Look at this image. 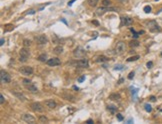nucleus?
<instances>
[{"label": "nucleus", "instance_id": "1", "mask_svg": "<svg viewBox=\"0 0 162 124\" xmlns=\"http://www.w3.org/2000/svg\"><path fill=\"white\" fill-rule=\"evenodd\" d=\"M125 51H126V44H125V42H123V41L117 42V44H116V46H115L116 54L121 55V54H123Z\"/></svg>", "mask_w": 162, "mask_h": 124}, {"label": "nucleus", "instance_id": "2", "mask_svg": "<svg viewBox=\"0 0 162 124\" xmlns=\"http://www.w3.org/2000/svg\"><path fill=\"white\" fill-rule=\"evenodd\" d=\"M30 56V51L29 49H27L26 47L25 48H22L20 50V57H19V61L20 62H26L28 60V58Z\"/></svg>", "mask_w": 162, "mask_h": 124}, {"label": "nucleus", "instance_id": "3", "mask_svg": "<svg viewBox=\"0 0 162 124\" xmlns=\"http://www.w3.org/2000/svg\"><path fill=\"white\" fill-rule=\"evenodd\" d=\"M30 107H31V109L34 111V112H37V113H42L44 112V107H43V105L41 104V103H39V102H33V103H31L30 104Z\"/></svg>", "mask_w": 162, "mask_h": 124}, {"label": "nucleus", "instance_id": "4", "mask_svg": "<svg viewBox=\"0 0 162 124\" xmlns=\"http://www.w3.org/2000/svg\"><path fill=\"white\" fill-rule=\"evenodd\" d=\"M0 79H1V83H9L11 81V77L9 73L4 70H1L0 72Z\"/></svg>", "mask_w": 162, "mask_h": 124}, {"label": "nucleus", "instance_id": "5", "mask_svg": "<svg viewBox=\"0 0 162 124\" xmlns=\"http://www.w3.org/2000/svg\"><path fill=\"white\" fill-rule=\"evenodd\" d=\"M85 54H86V51L82 47H76L73 51V55L75 58H83Z\"/></svg>", "mask_w": 162, "mask_h": 124}, {"label": "nucleus", "instance_id": "6", "mask_svg": "<svg viewBox=\"0 0 162 124\" xmlns=\"http://www.w3.org/2000/svg\"><path fill=\"white\" fill-rule=\"evenodd\" d=\"M146 25H147L148 29H149L150 31H152V32H155V31H159V30H160V27L157 25V23L155 22L154 20H151L149 22H147Z\"/></svg>", "mask_w": 162, "mask_h": 124}, {"label": "nucleus", "instance_id": "7", "mask_svg": "<svg viewBox=\"0 0 162 124\" xmlns=\"http://www.w3.org/2000/svg\"><path fill=\"white\" fill-rule=\"evenodd\" d=\"M20 72H21V74H23L25 76H29L33 73V68L31 66H23V67L20 68Z\"/></svg>", "mask_w": 162, "mask_h": 124}, {"label": "nucleus", "instance_id": "8", "mask_svg": "<svg viewBox=\"0 0 162 124\" xmlns=\"http://www.w3.org/2000/svg\"><path fill=\"white\" fill-rule=\"evenodd\" d=\"M47 65L49 66H57V65H60L61 64V61L60 59L57 58V57H53V58H50L46 61Z\"/></svg>", "mask_w": 162, "mask_h": 124}, {"label": "nucleus", "instance_id": "9", "mask_svg": "<svg viewBox=\"0 0 162 124\" xmlns=\"http://www.w3.org/2000/svg\"><path fill=\"white\" fill-rule=\"evenodd\" d=\"M76 66L77 67H80V68H87L89 67V62H88V59L86 58H82L80 60L77 61L76 63Z\"/></svg>", "mask_w": 162, "mask_h": 124}, {"label": "nucleus", "instance_id": "10", "mask_svg": "<svg viewBox=\"0 0 162 124\" xmlns=\"http://www.w3.org/2000/svg\"><path fill=\"white\" fill-rule=\"evenodd\" d=\"M22 119H23V121H25L26 123L34 124L35 122H36V119H35L32 115H30V114H23V115H22Z\"/></svg>", "mask_w": 162, "mask_h": 124}, {"label": "nucleus", "instance_id": "11", "mask_svg": "<svg viewBox=\"0 0 162 124\" xmlns=\"http://www.w3.org/2000/svg\"><path fill=\"white\" fill-rule=\"evenodd\" d=\"M47 41H48L47 37L45 36V35H43V34L38 35V36L36 37V42H37L38 44H40V45H44V44H46Z\"/></svg>", "mask_w": 162, "mask_h": 124}, {"label": "nucleus", "instance_id": "12", "mask_svg": "<svg viewBox=\"0 0 162 124\" xmlns=\"http://www.w3.org/2000/svg\"><path fill=\"white\" fill-rule=\"evenodd\" d=\"M45 105H46V107L50 108V109H55L57 107V103L54 100H50V99L45 101Z\"/></svg>", "mask_w": 162, "mask_h": 124}, {"label": "nucleus", "instance_id": "13", "mask_svg": "<svg viewBox=\"0 0 162 124\" xmlns=\"http://www.w3.org/2000/svg\"><path fill=\"white\" fill-rule=\"evenodd\" d=\"M12 94H13L15 97H17L19 100H21V101H26V97L24 96V94H22L21 92H18V91H12Z\"/></svg>", "mask_w": 162, "mask_h": 124}, {"label": "nucleus", "instance_id": "14", "mask_svg": "<svg viewBox=\"0 0 162 124\" xmlns=\"http://www.w3.org/2000/svg\"><path fill=\"white\" fill-rule=\"evenodd\" d=\"M121 20H122V25H125V26H129L133 23V19L130 17H122Z\"/></svg>", "mask_w": 162, "mask_h": 124}, {"label": "nucleus", "instance_id": "15", "mask_svg": "<svg viewBox=\"0 0 162 124\" xmlns=\"http://www.w3.org/2000/svg\"><path fill=\"white\" fill-rule=\"evenodd\" d=\"M106 11H108V8H107L106 6H102V7L97 8V10H96V14H97L98 16H101V15H103Z\"/></svg>", "mask_w": 162, "mask_h": 124}, {"label": "nucleus", "instance_id": "16", "mask_svg": "<svg viewBox=\"0 0 162 124\" xmlns=\"http://www.w3.org/2000/svg\"><path fill=\"white\" fill-rule=\"evenodd\" d=\"M109 99L112 100V101H120L121 97H120V95L117 94V93H112V94L109 95Z\"/></svg>", "mask_w": 162, "mask_h": 124}, {"label": "nucleus", "instance_id": "17", "mask_svg": "<svg viewBox=\"0 0 162 124\" xmlns=\"http://www.w3.org/2000/svg\"><path fill=\"white\" fill-rule=\"evenodd\" d=\"M27 89L30 91V92H32V93H36V92H38V89L35 87L33 84H29V85L27 86Z\"/></svg>", "mask_w": 162, "mask_h": 124}, {"label": "nucleus", "instance_id": "18", "mask_svg": "<svg viewBox=\"0 0 162 124\" xmlns=\"http://www.w3.org/2000/svg\"><path fill=\"white\" fill-rule=\"evenodd\" d=\"M54 53L55 54H57V55H59V54H61L62 52H63V47L62 46H57V47H55L54 48Z\"/></svg>", "mask_w": 162, "mask_h": 124}, {"label": "nucleus", "instance_id": "19", "mask_svg": "<svg viewBox=\"0 0 162 124\" xmlns=\"http://www.w3.org/2000/svg\"><path fill=\"white\" fill-rule=\"evenodd\" d=\"M39 61H41V62H45V61H47V56L45 53H43V54H40L39 56H38V58H37Z\"/></svg>", "mask_w": 162, "mask_h": 124}, {"label": "nucleus", "instance_id": "20", "mask_svg": "<svg viewBox=\"0 0 162 124\" xmlns=\"http://www.w3.org/2000/svg\"><path fill=\"white\" fill-rule=\"evenodd\" d=\"M108 61V58L105 56H98L96 58V62H105Z\"/></svg>", "mask_w": 162, "mask_h": 124}, {"label": "nucleus", "instance_id": "21", "mask_svg": "<svg viewBox=\"0 0 162 124\" xmlns=\"http://www.w3.org/2000/svg\"><path fill=\"white\" fill-rule=\"evenodd\" d=\"M39 121L41 123H46V122H48V118H47L45 115H40L39 116Z\"/></svg>", "mask_w": 162, "mask_h": 124}, {"label": "nucleus", "instance_id": "22", "mask_svg": "<svg viewBox=\"0 0 162 124\" xmlns=\"http://www.w3.org/2000/svg\"><path fill=\"white\" fill-rule=\"evenodd\" d=\"M63 97H64L66 100H70V101H74V99H75V97L72 96V95H70V94H64Z\"/></svg>", "mask_w": 162, "mask_h": 124}, {"label": "nucleus", "instance_id": "23", "mask_svg": "<svg viewBox=\"0 0 162 124\" xmlns=\"http://www.w3.org/2000/svg\"><path fill=\"white\" fill-rule=\"evenodd\" d=\"M98 3V0H88V4L91 6V7H95Z\"/></svg>", "mask_w": 162, "mask_h": 124}, {"label": "nucleus", "instance_id": "24", "mask_svg": "<svg viewBox=\"0 0 162 124\" xmlns=\"http://www.w3.org/2000/svg\"><path fill=\"white\" fill-rule=\"evenodd\" d=\"M108 110L112 113V114H114V113H116L117 108H116L115 106H113V105H109V106H108Z\"/></svg>", "mask_w": 162, "mask_h": 124}, {"label": "nucleus", "instance_id": "25", "mask_svg": "<svg viewBox=\"0 0 162 124\" xmlns=\"http://www.w3.org/2000/svg\"><path fill=\"white\" fill-rule=\"evenodd\" d=\"M139 58V55H135V56H132V57H129L127 59V61L128 62H132V61H136V60H138Z\"/></svg>", "mask_w": 162, "mask_h": 124}, {"label": "nucleus", "instance_id": "26", "mask_svg": "<svg viewBox=\"0 0 162 124\" xmlns=\"http://www.w3.org/2000/svg\"><path fill=\"white\" fill-rule=\"evenodd\" d=\"M102 5L106 6V7H109L111 5V1L110 0H102Z\"/></svg>", "mask_w": 162, "mask_h": 124}, {"label": "nucleus", "instance_id": "27", "mask_svg": "<svg viewBox=\"0 0 162 124\" xmlns=\"http://www.w3.org/2000/svg\"><path fill=\"white\" fill-rule=\"evenodd\" d=\"M23 45H24V47H29V46L31 45V41H30V40H28V39H24L23 40Z\"/></svg>", "mask_w": 162, "mask_h": 124}, {"label": "nucleus", "instance_id": "28", "mask_svg": "<svg viewBox=\"0 0 162 124\" xmlns=\"http://www.w3.org/2000/svg\"><path fill=\"white\" fill-rule=\"evenodd\" d=\"M144 108H145V110H146L147 112H151V111H152V107H151L150 104H145V105H144Z\"/></svg>", "mask_w": 162, "mask_h": 124}, {"label": "nucleus", "instance_id": "29", "mask_svg": "<svg viewBox=\"0 0 162 124\" xmlns=\"http://www.w3.org/2000/svg\"><path fill=\"white\" fill-rule=\"evenodd\" d=\"M130 46L131 47H137V46H139V42L136 40H133V41L130 42Z\"/></svg>", "mask_w": 162, "mask_h": 124}, {"label": "nucleus", "instance_id": "30", "mask_svg": "<svg viewBox=\"0 0 162 124\" xmlns=\"http://www.w3.org/2000/svg\"><path fill=\"white\" fill-rule=\"evenodd\" d=\"M143 10H144V12H145V13H149V12L151 11V6H149V5H147V6H145Z\"/></svg>", "mask_w": 162, "mask_h": 124}, {"label": "nucleus", "instance_id": "31", "mask_svg": "<svg viewBox=\"0 0 162 124\" xmlns=\"http://www.w3.org/2000/svg\"><path fill=\"white\" fill-rule=\"evenodd\" d=\"M116 117H117V119H118L119 121H122V120H123V116H122V114H120V113H117Z\"/></svg>", "mask_w": 162, "mask_h": 124}, {"label": "nucleus", "instance_id": "32", "mask_svg": "<svg viewBox=\"0 0 162 124\" xmlns=\"http://www.w3.org/2000/svg\"><path fill=\"white\" fill-rule=\"evenodd\" d=\"M22 82H23L25 85H29V84H30V80H29V79H23Z\"/></svg>", "mask_w": 162, "mask_h": 124}, {"label": "nucleus", "instance_id": "33", "mask_svg": "<svg viewBox=\"0 0 162 124\" xmlns=\"http://www.w3.org/2000/svg\"><path fill=\"white\" fill-rule=\"evenodd\" d=\"M133 77H134V72H130V73H129V75H128V79H130V80H131Z\"/></svg>", "mask_w": 162, "mask_h": 124}, {"label": "nucleus", "instance_id": "34", "mask_svg": "<svg viewBox=\"0 0 162 124\" xmlns=\"http://www.w3.org/2000/svg\"><path fill=\"white\" fill-rule=\"evenodd\" d=\"M4 101H5V99H4V96L1 94V95H0V102H1V104H3V103H4Z\"/></svg>", "mask_w": 162, "mask_h": 124}, {"label": "nucleus", "instance_id": "35", "mask_svg": "<svg viewBox=\"0 0 162 124\" xmlns=\"http://www.w3.org/2000/svg\"><path fill=\"white\" fill-rule=\"evenodd\" d=\"M84 79H85V75H83V76H81L78 78V82H83L84 81Z\"/></svg>", "mask_w": 162, "mask_h": 124}, {"label": "nucleus", "instance_id": "36", "mask_svg": "<svg viewBox=\"0 0 162 124\" xmlns=\"http://www.w3.org/2000/svg\"><path fill=\"white\" fill-rule=\"evenodd\" d=\"M146 65H147V67L148 68H151L152 67V65H153V63H152L151 61H149V62H147V64H146Z\"/></svg>", "mask_w": 162, "mask_h": 124}, {"label": "nucleus", "instance_id": "37", "mask_svg": "<svg viewBox=\"0 0 162 124\" xmlns=\"http://www.w3.org/2000/svg\"><path fill=\"white\" fill-rule=\"evenodd\" d=\"M86 123H87V124H92L93 123V120H92V119H88V120L86 121Z\"/></svg>", "mask_w": 162, "mask_h": 124}, {"label": "nucleus", "instance_id": "38", "mask_svg": "<svg viewBox=\"0 0 162 124\" xmlns=\"http://www.w3.org/2000/svg\"><path fill=\"white\" fill-rule=\"evenodd\" d=\"M155 100H156V98H155V96H151L150 97V101H155Z\"/></svg>", "mask_w": 162, "mask_h": 124}, {"label": "nucleus", "instance_id": "39", "mask_svg": "<svg viewBox=\"0 0 162 124\" xmlns=\"http://www.w3.org/2000/svg\"><path fill=\"white\" fill-rule=\"evenodd\" d=\"M74 1H75V0H71L69 3H68V5H69V6H71V5H72V4L74 3Z\"/></svg>", "mask_w": 162, "mask_h": 124}, {"label": "nucleus", "instance_id": "40", "mask_svg": "<svg viewBox=\"0 0 162 124\" xmlns=\"http://www.w3.org/2000/svg\"><path fill=\"white\" fill-rule=\"evenodd\" d=\"M3 44H4V39L1 38V43H0V45H3Z\"/></svg>", "mask_w": 162, "mask_h": 124}, {"label": "nucleus", "instance_id": "41", "mask_svg": "<svg viewBox=\"0 0 162 124\" xmlns=\"http://www.w3.org/2000/svg\"><path fill=\"white\" fill-rule=\"evenodd\" d=\"M73 89H74V90H79V88H78V87H77V86H73Z\"/></svg>", "mask_w": 162, "mask_h": 124}, {"label": "nucleus", "instance_id": "42", "mask_svg": "<svg viewBox=\"0 0 162 124\" xmlns=\"http://www.w3.org/2000/svg\"><path fill=\"white\" fill-rule=\"evenodd\" d=\"M29 13H30V14H34L35 11H34V10H30V11L28 12V14H29Z\"/></svg>", "mask_w": 162, "mask_h": 124}, {"label": "nucleus", "instance_id": "43", "mask_svg": "<svg viewBox=\"0 0 162 124\" xmlns=\"http://www.w3.org/2000/svg\"><path fill=\"white\" fill-rule=\"evenodd\" d=\"M115 69L116 70H117V69H122V66H121V65H120V66H116Z\"/></svg>", "mask_w": 162, "mask_h": 124}, {"label": "nucleus", "instance_id": "44", "mask_svg": "<svg viewBox=\"0 0 162 124\" xmlns=\"http://www.w3.org/2000/svg\"><path fill=\"white\" fill-rule=\"evenodd\" d=\"M93 23H94V24H95V25H98V24H99V23L97 22V21H95V20H94V21H92Z\"/></svg>", "mask_w": 162, "mask_h": 124}, {"label": "nucleus", "instance_id": "45", "mask_svg": "<svg viewBox=\"0 0 162 124\" xmlns=\"http://www.w3.org/2000/svg\"><path fill=\"white\" fill-rule=\"evenodd\" d=\"M119 1H125V0H119Z\"/></svg>", "mask_w": 162, "mask_h": 124}, {"label": "nucleus", "instance_id": "46", "mask_svg": "<svg viewBox=\"0 0 162 124\" xmlns=\"http://www.w3.org/2000/svg\"><path fill=\"white\" fill-rule=\"evenodd\" d=\"M161 56H162V53H161Z\"/></svg>", "mask_w": 162, "mask_h": 124}]
</instances>
